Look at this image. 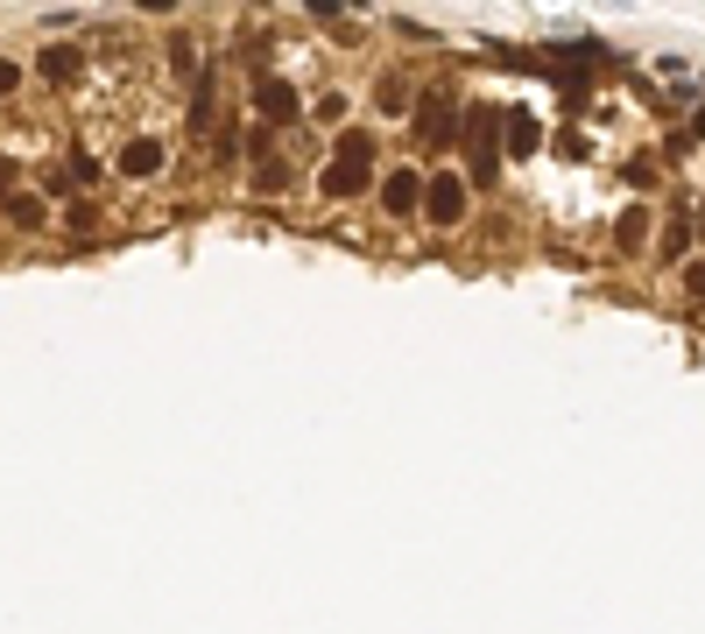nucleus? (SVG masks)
I'll return each instance as SVG.
<instances>
[{"label": "nucleus", "mask_w": 705, "mask_h": 634, "mask_svg": "<svg viewBox=\"0 0 705 634\" xmlns=\"http://www.w3.org/2000/svg\"><path fill=\"white\" fill-rule=\"evenodd\" d=\"M14 85H22V64H8V56H0V100H8Z\"/></svg>", "instance_id": "obj_15"}, {"label": "nucleus", "mask_w": 705, "mask_h": 634, "mask_svg": "<svg viewBox=\"0 0 705 634\" xmlns=\"http://www.w3.org/2000/svg\"><path fill=\"white\" fill-rule=\"evenodd\" d=\"M416 205H424V177H416V169H395V177L381 184V211H388V219H409Z\"/></svg>", "instance_id": "obj_6"}, {"label": "nucleus", "mask_w": 705, "mask_h": 634, "mask_svg": "<svg viewBox=\"0 0 705 634\" xmlns=\"http://www.w3.org/2000/svg\"><path fill=\"white\" fill-rule=\"evenodd\" d=\"M466 205H473V184H466V177H424V211H431V226H459Z\"/></svg>", "instance_id": "obj_3"}, {"label": "nucleus", "mask_w": 705, "mask_h": 634, "mask_svg": "<svg viewBox=\"0 0 705 634\" xmlns=\"http://www.w3.org/2000/svg\"><path fill=\"white\" fill-rule=\"evenodd\" d=\"M614 233H621V247H642V233H650V211H621V226H614Z\"/></svg>", "instance_id": "obj_11"}, {"label": "nucleus", "mask_w": 705, "mask_h": 634, "mask_svg": "<svg viewBox=\"0 0 705 634\" xmlns=\"http://www.w3.org/2000/svg\"><path fill=\"white\" fill-rule=\"evenodd\" d=\"M684 290H692V297L705 303V261H692V268H684Z\"/></svg>", "instance_id": "obj_14"}, {"label": "nucleus", "mask_w": 705, "mask_h": 634, "mask_svg": "<svg viewBox=\"0 0 705 634\" xmlns=\"http://www.w3.org/2000/svg\"><path fill=\"white\" fill-rule=\"evenodd\" d=\"M255 113H261V121H276V127H290L297 113H303V100H297L290 79H261L255 85Z\"/></svg>", "instance_id": "obj_5"}, {"label": "nucleus", "mask_w": 705, "mask_h": 634, "mask_svg": "<svg viewBox=\"0 0 705 634\" xmlns=\"http://www.w3.org/2000/svg\"><path fill=\"white\" fill-rule=\"evenodd\" d=\"M374 100H381V113H403V106H409V79H395V71H388Z\"/></svg>", "instance_id": "obj_10"}, {"label": "nucleus", "mask_w": 705, "mask_h": 634, "mask_svg": "<svg viewBox=\"0 0 705 634\" xmlns=\"http://www.w3.org/2000/svg\"><path fill=\"white\" fill-rule=\"evenodd\" d=\"M79 71H85V56L71 50V43H50V50H43V79H50V85H71Z\"/></svg>", "instance_id": "obj_8"}, {"label": "nucleus", "mask_w": 705, "mask_h": 634, "mask_svg": "<svg viewBox=\"0 0 705 634\" xmlns=\"http://www.w3.org/2000/svg\"><path fill=\"white\" fill-rule=\"evenodd\" d=\"M466 148H473V184H494V177H501V134H494V127H501V113H494V106H480V113H466Z\"/></svg>", "instance_id": "obj_2"}, {"label": "nucleus", "mask_w": 705, "mask_h": 634, "mask_svg": "<svg viewBox=\"0 0 705 634\" xmlns=\"http://www.w3.org/2000/svg\"><path fill=\"white\" fill-rule=\"evenodd\" d=\"M698 233H705V211H698Z\"/></svg>", "instance_id": "obj_16"}, {"label": "nucleus", "mask_w": 705, "mask_h": 634, "mask_svg": "<svg viewBox=\"0 0 705 634\" xmlns=\"http://www.w3.org/2000/svg\"><path fill=\"white\" fill-rule=\"evenodd\" d=\"M8 219H14V226H29V233H35V226H43V205H35V198H22V190H14V198H8Z\"/></svg>", "instance_id": "obj_12"}, {"label": "nucleus", "mask_w": 705, "mask_h": 634, "mask_svg": "<svg viewBox=\"0 0 705 634\" xmlns=\"http://www.w3.org/2000/svg\"><path fill=\"white\" fill-rule=\"evenodd\" d=\"M416 134H424L431 148H445L452 134H459V106H452V92H424V100H416Z\"/></svg>", "instance_id": "obj_4"}, {"label": "nucleus", "mask_w": 705, "mask_h": 634, "mask_svg": "<svg viewBox=\"0 0 705 634\" xmlns=\"http://www.w3.org/2000/svg\"><path fill=\"white\" fill-rule=\"evenodd\" d=\"M684 247H692V226H684V219H671V233H663V261H677Z\"/></svg>", "instance_id": "obj_13"}, {"label": "nucleus", "mask_w": 705, "mask_h": 634, "mask_svg": "<svg viewBox=\"0 0 705 634\" xmlns=\"http://www.w3.org/2000/svg\"><path fill=\"white\" fill-rule=\"evenodd\" d=\"M501 121H508V148H516V156H529V148H537V113H501Z\"/></svg>", "instance_id": "obj_9"}, {"label": "nucleus", "mask_w": 705, "mask_h": 634, "mask_svg": "<svg viewBox=\"0 0 705 634\" xmlns=\"http://www.w3.org/2000/svg\"><path fill=\"white\" fill-rule=\"evenodd\" d=\"M367 177H374V134H367V127H346L318 184H325V198H360V190H367Z\"/></svg>", "instance_id": "obj_1"}, {"label": "nucleus", "mask_w": 705, "mask_h": 634, "mask_svg": "<svg viewBox=\"0 0 705 634\" xmlns=\"http://www.w3.org/2000/svg\"><path fill=\"white\" fill-rule=\"evenodd\" d=\"M163 156H169V148L156 142V134H135V142L121 148V177H135V184H142V177H156Z\"/></svg>", "instance_id": "obj_7"}]
</instances>
